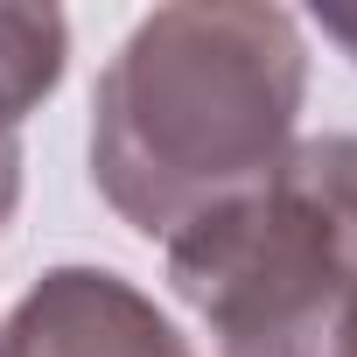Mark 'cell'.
Wrapping results in <instances>:
<instances>
[{"mask_svg": "<svg viewBox=\"0 0 357 357\" xmlns=\"http://www.w3.org/2000/svg\"><path fill=\"white\" fill-rule=\"evenodd\" d=\"M308 50L287 8H154L91 91V183L147 238L266 183L294 147Z\"/></svg>", "mask_w": 357, "mask_h": 357, "instance_id": "obj_1", "label": "cell"}, {"mask_svg": "<svg viewBox=\"0 0 357 357\" xmlns=\"http://www.w3.org/2000/svg\"><path fill=\"white\" fill-rule=\"evenodd\" d=\"M168 287L225 357H336L357 308V133L294 140L266 183L190 218Z\"/></svg>", "mask_w": 357, "mask_h": 357, "instance_id": "obj_2", "label": "cell"}, {"mask_svg": "<svg viewBox=\"0 0 357 357\" xmlns=\"http://www.w3.org/2000/svg\"><path fill=\"white\" fill-rule=\"evenodd\" d=\"M0 357H197V350L133 280L105 266H56L8 308Z\"/></svg>", "mask_w": 357, "mask_h": 357, "instance_id": "obj_3", "label": "cell"}, {"mask_svg": "<svg viewBox=\"0 0 357 357\" xmlns=\"http://www.w3.org/2000/svg\"><path fill=\"white\" fill-rule=\"evenodd\" d=\"M70 29L56 8H0V98L22 119L63 84Z\"/></svg>", "mask_w": 357, "mask_h": 357, "instance_id": "obj_4", "label": "cell"}, {"mask_svg": "<svg viewBox=\"0 0 357 357\" xmlns=\"http://www.w3.org/2000/svg\"><path fill=\"white\" fill-rule=\"evenodd\" d=\"M22 204V112L0 98V218H15Z\"/></svg>", "mask_w": 357, "mask_h": 357, "instance_id": "obj_5", "label": "cell"}, {"mask_svg": "<svg viewBox=\"0 0 357 357\" xmlns=\"http://www.w3.org/2000/svg\"><path fill=\"white\" fill-rule=\"evenodd\" d=\"M315 22H322V36H329V43H343V50H350V63H357V8H315Z\"/></svg>", "mask_w": 357, "mask_h": 357, "instance_id": "obj_6", "label": "cell"}, {"mask_svg": "<svg viewBox=\"0 0 357 357\" xmlns=\"http://www.w3.org/2000/svg\"><path fill=\"white\" fill-rule=\"evenodd\" d=\"M336 357H357V308H350V322H343V343H336Z\"/></svg>", "mask_w": 357, "mask_h": 357, "instance_id": "obj_7", "label": "cell"}, {"mask_svg": "<svg viewBox=\"0 0 357 357\" xmlns=\"http://www.w3.org/2000/svg\"><path fill=\"white\" fill-rule=\"evenodd\" d=\"M0 225H8V218H0Z\"/></svg>", "mask_w": 357, "mask_h": 357, "instance_id": "obj_8", "label": "cell"}]
</instances>
